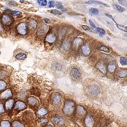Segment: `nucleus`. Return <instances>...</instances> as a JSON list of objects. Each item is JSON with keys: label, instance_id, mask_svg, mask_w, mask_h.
I'll return each instance as SVG.
<instances>
[{"label": "nucleus", "instance_id": "f257e3e1", "mask_svg": "<svg viewBox=\"0 0 127 127\" xmlns=\"http://www.w3.org/2000/svg\"><path fill=\"white\" fill-rule=\"evenodd\" d=\"M75 110V103L72 100H66L63 108L64 113L66 115H71Z\"/></svg>", "mask_w": 127, "mask_h": 127}, {"label": "nucleus", "instance_id": "f03ea898", "mask_svg": "<svg viewBox=\"0 0 127 127\" xmlns=\"http://www.w3.org/2000/svg\"><path fill=\"white\" fill-rule=\"evenodd\" d=\"M48 31H49V26L45 23H42L38 29L37 34L39 38H45L46 36Z\"/></svg>", "mask_w": 127, "mask_h": 127}, {"label": "nucleus", "instance_id": "7ed1b4c3", "mask_svg": "<svg viewBox=\"0 0 127 127\" xmlns=\"http://www.w3.org/2000/svg\"><path fill=\"white\" fill-rule=\"evenodd\" d=\"M16 30L18 34L22 35H26L28 33V26L27 23L25 22L20 23L16 27Z\"/></svg>", "mask_w": 127, "mask_h": 127}, {"label": "nucleus", "instance_id": "20e7f679", "mask_svg": "<svg viewBox=\"0 0 127 127\" xmlns=\"http://www.w3.org/2000/svg\"><path fill=\"white\" fill-rule=\"evenodd\" d=\"M1 22L4 25H10L13 22V19L9 14L4 13L1 16Z\"/></svg>", "mask_w": 127, "mask_h": 127}, {"label": "nucleus", "instance_id": "39448f33", "mask_svg": "<svg viewBox=\"0 0 127 127\" xmlns=\"http://www.w3.org/2000/svg\"><path fill=\"white\" fill-rule=\"evenodd\" d=\"M83 40L81 38H76L75 40H74L73 43L71 44V45H72V47H73L74 50H77L83 45Z\"/></svg>", "mask_w": 127, "mask_h": 127}, {"label": "nucleus", "instance_id": "423d86ee", "mask_svg": "<svg viewBox=\"0 0 127 127\" xmlns=\"http://www.w3.org/2000/svg\"><path fill=\"white\" fill-rule=\"evenodd\" d=\"M96 68L102 74H105L107 73V67H106V65L105 63L102 60L100 61L98 63L96 64Z\"/></svg>", "mask_w": 127, "mask_h": 127}, {"label": "nucleus", "instance_id": "0eeeda50", "mask_svg": "<svg viewBox=\"0 0 127 127\" xmlns=\"http://www.w3.org/2000/svg\"><path fill=\"white\" fill-rule=\"evenodd\" d=\"M61 95L59 93H54L53 94L52 96V104L55 106H57L58 104H60L61 102Z\"/></svg>", "mask_w": 127, "mask_h": 127}, {"label": "nucleus", "instance_id": "6e6552de", "mask_svg": "<svg viewBox=\"0 0 127 127\" xmlns=\"http://www.w3.org/2000/svg\"><path fill=\"white\" fill-rule=\"evenodd\" d=\"M81 52L84 56H89L91 53V48L88 45H83L81 46Z\"/></svg>", "mask_w": 127, "mask_h": 127}, {"label": "nucleus", "instance_id": "1a4fd4ad", "mask_svg": "<svg viewBox=\"0 0 127 127\" xmlns=\"http://www.w3.org/2000/svg\"><path fill=\"white\" fill-rule=\"evenodd\" d=\"M57 40V36L54 33H49L45 36V42L50 44H52Z\"/></svg>", "mask_w": 127, "mask_h": 127}, {"label": "nucleus", "instance_id": "9d476101", "mask_svg": "<svg viewBox=\"0 0 127 127\" xmlns=\"http://www.w3.org/2000/svg\"><path fill=\"white\" fill-rule=\"evenodd\" d=\"M95 124V121L92 116L90 115H87L85 118V125L86 127H93Z\"/></svg>", "mask_w": 127, "mask_h": 127}, {"label": "nucleus", "instance_id": "9b49d317", "mask_svg": "<svg viewBox=\"0 0 127 127\" xmlns=\"http://www.w3.org/2000/svg\"><path fill=\"white\" fill-rule=\"evenodd\" d=\"M76 114L78 118H82L86 114V110H85L82 106H77L76 108Z\"/></svg>", "mask_w": 127, "mask_h": 127}, {"label": "nucleus", "instance_id": "f8f14e48", "mask_svg": "<svg viewBox=\"0 0 127 127\" xmlns=\"http://www.w3.org/2000/svg\"><path fill=\"white\" fill-rule=\"evenodd\" d=\"M70 75L72 78H75V79H80L81 77V73L79 72V71L76 69V68H73L71 70L70 72Z\"/></svg>", "mask_w": 127, "mask_h": 127}, {"label": "nucleus", "instance_id": "ddd939ff", "mask_svg": "<svg viewBox=\"0 0 127 127\" xmlns=\"http://www.w3.org/2000/svg\"><path fill=\"white\" fill-rule=\"evenodd\" d=\"M12 92L10 89H7V90H4V92H1V93L0 94V98L2 99V100L9 98L12 97Z\"/></svg>", "mask_w": 127, "mask_h": 127}, {"label": "nucleus", "instance_id": "4468645a", "mask_svg": "<svg viewBox=\"0 0 127 127\" xmlns=\"http://www.w3.org/2000/svg\"><path fill=\"white\" fill-rule=\"evenodd\" d=\"M14 105V100L10 99L8 100L5 103V107L7 111H11L13 108V106Z\"/></svg>", "mask_w": 127, "mask_h": 127}, {"label": "nucleus", "instance_id": "2eb2a0df", "mask_svg": "<svg viewBox=\"0 0 127 127\" xmlns=\"http://www.w3.org/2000/svg\"><path fill=\"white\" fill-rule=\"evenodd\" d=\"M26 108V104L22 101H18L15 104V109L17 110H23Z\"/></svg>", "mask_w": 127, "mask_h": 127}, {"label": "nucleus", "instance_id": "dca6fc26", "mask_svg": "<svg viewBox=\"0 0 127 127\" xmlns=\"http://www.w3.org/2000/svg\"><path fill=\"white\" fill-rule=\"evenodd\" d=\"M89 90H90V92L92 95H96L100 93V89H99L98 87L95 86V85H92V86L90 87Z\"/></svg>", "mask_w": 127, "mask_h": 127}, {"label": "nucleus", "instance_id": "f3484780", "mask_svg": "<svg viewBox=\"0 0 127 127\" xmlns=\"http://www.w3.org/2000/svg\"><path fill=\"white\" fill-rule=\"evenodd\" d=\"M71 46V42L69 40H65L63 42V43L62 44V48L65 50H69Z\"/></svg>", "mask_w": 127, "mask_h": 127}, {"label": "nucleus", "instance_id": "a211bd4d", "mask_svg": "<svg viewBox=\"0 0 127 127\" xmlns=\"http://www.w3.org/2000/svg\"><path fill=\"white\" fill-rule=\"evenodd\" d=\"M52 121L54 122V124H57V125H62L64 124V120L60 118V117H58V116H54L52 119Z\"/></svg>", "mask_w": 127, "mask_h": 127}, {"label": "nucleus", "instance_id": "6ab92c4d", "mask_svg": "<svg viewBox=\"0 0 127 127\" xmlns=\"http://www.w3.org/2000/svg\"><path fill=\"white\" fill-rule=\"evenodd\" d=\"M28 104L31 106H35L38 104V100L34 98V97H30L28 98Z\"/></svg>", "mask_w": 127, "mask_h": 127}, {"label": "nucleus", "instance_id": "aec40b11", "mask_svg": "<svg viewBox=\"0 0 127 127\" xmlns=\"http://www.w3.org/2000/svg\"><path fill=\"white\" fill-rule=\"evenodd\" d=\"M38 26V23H37V21H35V20H30V22H29V26L28 28L30 29V30H35V28H37Z\"/></svg>", "mask_w": 127, "mask_h": 127}, {"label": "nucleus", "instance_id": "412c9836", "mask_svg": "<svg viewBox=\"0 0 127 127\" xmlns=\"http://www.w3.org/2000/svg\"><path fill=\"white\" fill-rule=\"evenodd\" d=\"M87 4H95V5H104L105 6H108V5L105 4L104 3L99 1H94V0H90L86 2Z\"/></svg>", "mask_w": 127, "mask_h": 127}, {"label": "nucleus", "instance_id": "4be33fe9", "mask_svg": "<svg viewBox=\"0 0 127 127\" xmlns=\"http://www.w3.org/2000/svg\"><path fill=\"white\" fill-rule=\"evenodd\" d=\"M116 69V65L114 63L109 64V65L107 66V70L109 71L110 73H114Z\"/></svg>", "mask_w": 127, "mask_h": 127}, {"label": "nucleus", "instance_id": "5701e85b", "mask_svg": "<svg viewBox=\"0 0 127 127\" xmlns=\"http://www.w3.org/2000/svg\"><path fill=\"white\" fill-rule=\"evenodd\" d=\"M6 12L10 13L12 16H17L18 15H21V12H18V11H12L11 9H7Z\"/></svg>", "mask_w": 127, "mask_h": 127}, {"label": "nucleus", "instance_id": "b1692460", "mask_svg": "<svg viewBox=\"0 0 127 127\" xmlns=\"http://www.w3.org/2000/svg\"><path fill=\"white\" fill-rule=\"evenodd\" d=\"M0 127H12L11 124L9 121L4 120V121L0 122Z\"/></svg>", "mask_w": 127, "mask_h": 127}, {"label": "nucleus", "instance_id": "393cba45", "mask_svg": "<svg viewBox=\"0 0 127 127\" xmlns=\"http://www.w3.org/2000/svg\"><path fill=\"white\" fill-rule=\"evenodd\" d=\"M16 57L18 60H24L25 59H26L27 55L24 53H18L17 55L16 56Z\"/></svg>", "mask_w": 127, "mask_h": 127}, {"label": "nucleus", "instance_id": "a878e982", "mask_svg": "<svg viewBox=\"0 0 127 127\" xmlns=\"http://www.w3.org/2000/svg\"><path fill=\"white\" fill-rule=\"evenodd\" d=\"M47 110H45V108H41V109H40V110H38V114L40 116H45L47 114Z\"/></svg>", "mask_w": 127, "mask_h": 127}, {"label": "nucleus", "instance_id": "bb28decb", "mask_svg": "<svg viewBox=\"0 0 127 127\" xmlns=\"http://www.w3.org/2000/svg\"><path fill=\"white\" fill-rule=\"evenodd\" d=\"M127 70H121L117 74L118 76L120 77V78H124L125 76H127Z\"/></svg>", "mask_w": 127, "mask_h": 127}, {"label": "nucleus", "instance_id": "cd10ccee", "mask_svg": "<svg viewBox=\"0 0 127 127\" xmlns=\"http://www.w3.org/2000/svg\"><path fill=\"white\" fill-rule=\"evenodd\" d=\"M12 127H25L22 123L18 121H14L12 124Z\"/></svg>", "mask_w": 127, "mask_h": 127}, {"label": "nucleus", "instance_id": "c85d7f7f", "mask_svg": "<svg viewBox=\"0 0 127 127\" xmlns=\"http://www.w3.org/2000/svg\"><path fill=\"white\" fill-rule=\"evenodd\" d=\"M89 13L91 14V15H98L99 13V11L98 9H95V8H92V9H90V11H89Z\"/></svg>", "mask_w": 127, "mask_h": 127}, {"label": "nucleus", "instance_id": "c756f323", "mask_svg": "<svg viewBox=\"0 0 127 127\" xmlns=\"http://www.w3.org/2000/svg\"><path fill=\"white\" fill-rule=\"evenodd\" d=\"M6 87V83L4 81L0 80V91L4 90Z\"/></svg>", "mask_w": 127, "mask_h": 127}, {"label": "nucleus", "instance_id": "7c9ffc66", "mask_svg": "<svg viewBox=\"0 0 127 127\" xmlns=\"http://www.w3.org/2000/svg\"><path fill=\"white\" fill-rule=\"evenodd\" d=\"M55 6L57 7V9H59V10H62V12H66V9L64 7L63 5H62L61 3L58 2V3H57V4H55Z\"/></svg>", "mask_w": 127, "mask_h": 127}, {"label": "nucleus", "instance_id": "2f4dec72", "mask_svg": "<svg viewBox=\"0 0 127 127\" xmlns=\"http://www.w3.org/2000/svg\"><path fill=\"white\" fill-rule=\"evenodd\" d=\"M96 30H97V32L98 33L99 35H100V36H103V35H105V33H106L105 30H104L103 28H96Z\"/></svg>", "mask_w": 127, "mask_h": 127}, {"label": "nucleus", "instance_id": "473e14b6", "mask_svg": "<svg viewBox=\"0 0 127 127\" xmlns=\"http://www.w3.org/2000/svg\"><path fill=\"white\" fill-rule=\"evenodd\" d=\"M114 7L116 8V9L118 11V12H123L125 11V9L124 8H123V7H121V6H120L119 5H118V4H114Z\"/></svg>", "mask_w": 127, "mask_h": 127}, {"label": "nucleus", "instance_id": "72a5a7b5", "mask_svg": "<svg viewBox=\"0 0 127 127\" xmlns=\"http://www.w3.org/2000/svg\"><path fill=\"white\" fill-rule=\"evenodd\" d=\"M120 63L122 66H127V58L125 57H121L120 58Z\"/></svg>", "mask_w": 127, "mask_h": 127}, {"label": "nucleus", "instance_id": "f704fd0d", "mask_svg": "<svg viewBox=\"0 0 127 127\" xmlns=\"http://www.w3.org/2000/svg\"><path fill=\"white\" fill-rule=\"evenodd\" d=\"M100 50H101V51H103L104 52H107V53H108V52H110V49L107 47L106 46H101L100 47Z\"/></svg>", "mask_w": 127, "mask_h": 127}, {"label": "nucleus", "instance_id": "c9c22d12", "mask_svg": "<svg viewBox=\"0 0 127 127\" xmlns=\"http://www.w3.org/2000/svg\"><path fill=\"white\" fill-rule=\"evenodd\" d=\"M38 3L41 5V6H46L47 4V0H38Z\"/></svg>", "mask_w": 127, "mask_h": 127}, {"label": "nucleus", "instance_id": "e433bc0d", "mask_svg": "<svg viewBox=\"0 0 127 127\" xmlns=\"http://www.w3.org/2000/svg\"><path fill=\"white\" fill-rule=\"evenodd\" d=\"M116 27H117L119 29H120V30H123V31H124V32H127V27L123 26V25H119V24H117L116 23Z\"/></svg>", "mask_w": 127, "mask_h": 127}, {"label": "nucleus", "instance_id": "4c0bfd02", "mask_svg": "<svg viewBox=\"0 0 127 127\" xmlns=\"http://www.w3.org/2000/svg\"><path fill=\"white\" fill-rule=\"evenodd\" d=\"M7 76V74L5 71H0V79L4 78Z\"/></svg>", "mask_w": 127, "mask_h": 127}, {"label": "nucleus", "instance_id": "58836bf2", "mask_svg": "<svg viewBox=\"0 0 127 127\" xmlns=\"http://www.w3.org/2000/svg\"><path fill=\"white\" fill-rule=\"evenodd\" d=\"M51 13L52 14H54V15H61L62 14V12H59V10H57V9H53L51 11Z\"/></svg>", "mask_w": 127, "mask_h": 127}, {"label": "nucleus", "instance_id": "ea45409f", "mask_svg": "<svg viewBox=\"0 0 127 127\" xmlns=\"http://www.w3.org/2000/svg\"><path fill=\"white\" fill-rule=\"evenodd\" d=\"M48 6L50 7V8H52V7H54V6H55V2L54 1H50L49 3H48Z\"/></svg>", "mask_w": 127, "mask_h": 127}, {"label": "nucleus", "instance_id": "a19ab883", "mask_svg": "<svg viewBox=\"0 0 127 127\" xmlns=\"http://www.w3.org/2000/svg\"><path fill=\"white\" fill-rule=\"evenodd\" d=\"M81 27H82V28L83 29V30H87V31H92L89 28L87 25H81Z\"/></svg>", "mask_w": 127, "mask_h": 127}, {"label": "nucleus", "instance_id": "79ce46f5", "mask_svg": "<svg viewBox=\"0 0 127 127\" xmlns=\"http://www.w3.org/2000/svg\"><path fill=\"white\" fill-rule=\"evenodd\" d=\"M4 106H3V104L0 103V114H2V113H4Z\"/></svg>", "mask_w": 127, "mask_h": 127}, {"label": "nucleus", "instance_id": "37998d69", "mask_svg": "<svg viewBox=\"0 0 127 127\" xmlns=\"http://www.w3.org/2000/svg\"><path fill=\"white\" fill-rule=\"evenodd\" d=\"M89 23H90V25L92 26V28L93 29H96V26H95V25L94 24V23L92 22V21H90V20H89Z\"/></svg>", "mask_w": 127, "mask_h": 127}, {"label": "nucleus", "instance_id": "c03bdc74", "mask_svg": "<svg viewBox=\"0 0 127 127\" xmlns=\"http://www.w3.org/2000/svg\"><path fill=\"white\" fill-rule=\"evenodd\" d=\"M54 66H56V69H59V70H61L62 69V66H61V65L60 64H54Z\"/></svg>", "mask_w": 127, "mask_h": 127}, {"label": "nucleus", "instance_id": "a18cd8bd", "mask_svg": "<svg viewBox=\"0 0 127 127\" xmlns=\"http://www.w3.org/2000/svg\"><path fill=\"white\" fill-rule=\"evenodd\" d=\"M119 1V2L121 4H123V5H126V1H125V0H118Z\"/></svg>", "mask_w": 127, "mask_h": 127}, {"label": "nucleus", "instance_id": "49530a36", "mask_svg": "<svg viewBox=\"0 0 127 127\" xmlns=\"http://www.w3.org/2000/svg\"><path fill=\"white\" fill-rule=\"evenodd\" d=\"M44 21H45V23H51V20L49 19V18H44Z\"/></svg>", "mask_w": 127, "mask_h": 127}, {"label": "nucleus", "instance_id": "de8ad7c7", "mask_svg": "<svg viewBox=\"0 0 127 127\" xmlns=\"http://www.w3.org/2000/svg\"><path fill=\"white\" fill-rule=\"evenodd\" d=\"M47 121H48L47 119H42V120L40 121V122H42V123H40V124H45V123H47Z\"/></svg>", "mask_w": 127, "mask_h": 127}, {"label": "nucleus", "instance_id": "09e8293b", "mask_svg": "<svg viewBox=\"0 0 127 127\" xmlns=\"http://www.w3.org/2000/svg\"><path fill=\"white\" fill-rule=\"evenodd\" d=\"M52 127V126H47V127Z\"/></svg>", "mask_w": 127, "mask_h": 127}, {"label": "nucleus", "instance_id": "8fccbe9b", "mask_svg": "<svg viewBox=\"0 0 127 127\" xmlns=\"http://www.w3.org/2000/svg\"><path fill=\"white\" fill-rule=\"evenodd\" d=\"M0 54H1V52H0Z\"/></svg>", "mask_w": 127, "mask_h": 127}]
</instances>
